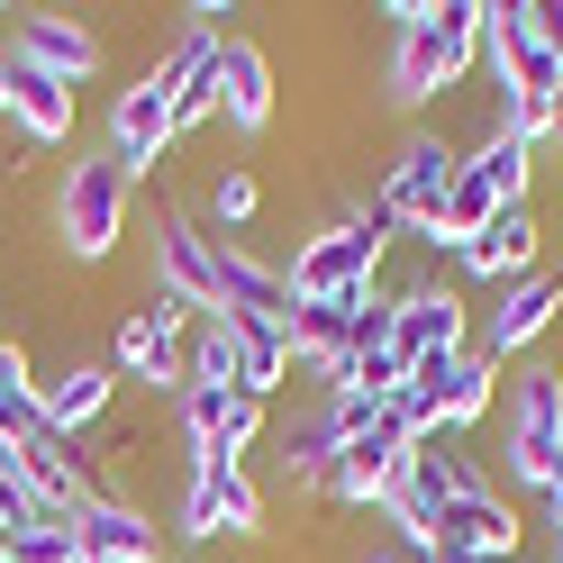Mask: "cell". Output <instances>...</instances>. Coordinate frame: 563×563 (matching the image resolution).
Masks as SVG:
<instances>
[{"instance_id": "ffe728a7", "label": "cell", "mask_w": 563, "mask_h": 563, "mask_svg": "<svg viewBox=\"0 0 563 563\" xmlns=\"http://www.w3.org/2000/svg\"><path fill=\"white\" fill-rule=\"evenodd\" d=\"M74 554L82 563H164V527L128 500H91V509H74Z\"/></svg>"}, {"instance_id": "cb8c5ba5", "label": "cell", "mask_w": 563, "mask_h": 563, "mask_svg": "<svg viewBox=\"0 0 563 563\" xmlns=\"http://www.w3.org/2000/svg\"><path fill=\"white\" fill-rule=\"evenodd\" d=\"M255 209H264V183H255L245 164H219V173L200 183V209H191V219H200L209 236H236V228H255Z\"/></svg>"}, {"instance_id": "ba28073f", "label": "cell", "mask_w": 563, "mask_h": 563, "mask_svg": "<svg viewBox=\"0 0 563 563\" xmlns=\"http://www.w3.org/2000/svg\"><path fill=\"white\" fill-rule=\"evenodd\" d=\"M563 319V273L554 264H537L527 282H509V291H490V309H482V328H473V355H490V364H527L545 345V328Z\"/></svg>"}, {"instance_id": "d6986e66", "label": "cell", "mask_w": 563, "mask_h": 563, "mask_svg": "<svg viewBox=\"0 0 563 563\" xmlns=\"http://www.w3.org/2000/svg\"><path fill=\"white\" fill-rule=\"evenodd\" d=\"M37 400H46V428L55 437H91L100 418H110V400H119V373L110 364H91V355H64L55 373H37Z\"/></svg>"}, {"instance_id": "9c48e42d", "label": "cell", "mask_w": 563, "mask_h": 563, "mask_svg": "<svg viewBox=\"0 0 563 563\" xmlns=\"http://www.w3.org/2000/svg\"><path fill=\"white\" fill-rule=\"evenodd\" d=\"M473 345V300L454 282H400L391 291V355L418 373V364H445Z\"/></svg>"}, {"instance_id": "6da1fadb", "label": "cell", "mask_w": 563, "mask_h": 563, "mask_svg": "<svg viewBox=\"0 0 563 563\" xmlns=\"http://www.w3.org/2000/svg\"><path fill=\"white\" fill-rule=\"evenodd\" d=\"M382 27H391V55H382L391 110H428V100L473 82V64H482V0H391Z\"/></svg>"}, {"instance_id": "8fae6325", "label": "cell", "mask_w": 563, "mask_h": 563, "mask_svg": "<svg viewBox=\"0 0 563 563\" xmlns=\"http://www.w3.org/2000/svg\"><path fill=\"white\" fill-rule=\"evenodd\" d=\"M173 418H183V445L191 454H255L264 428H273V400L236 391V382H183Z\"/></svg>"}, {"instance_id": "7a4b0ae2", "label": "cell", "mask_w": 563, "mask_h": 563, "mask_svg": "<svg viewBox=\"0 0 563 563\" xmlns=\"http://www.w3.org/2000/svg\"><path fill=\"white\" fill-rule=\"evenodd\" d=\"M500 473H509V490H537L563 473V364H545V355H527V364H509V382H500Z\"/></svg>"}, {"instance_id": "4fadbf2b", "label": "cell", "mask_w": 563, "mask_h": 563, "mask_svg": "<svg viewBox=\"0 0 563 563\" xmlns=\"http://www.w3.org/2000/svg\"><path fill=\"white\" fill-rule=\"evenodd\" d=\"M10 55L37 64V74H55L64 91H82L100 74V27L82 10H10Z\"/></svg>"}, {"instance_id": "3957f363", "label": "cell", "mask_w": 563, "mask_h": 563, "mask_svg": "<svg viewBox=\"0 0 563 563\" xmlns=\"http://www.w3.org/2000/svg\"><path fill=\"white\" fill-rule=\"evenodd\" d=\"M119 236H128V173L110 164V146H91V155L74 146V164L55 183V245L74 264H110Z\"/></svg>"}, {"instance_id": "8992f818", "label": "cell", "mask_w": 563, "mask_h": 563, "mask_svg": "<svg viewBox=\"0 0 563 563\" xmlns=\"http://www.w3.org/2000/svg\"><path fill=\"white\" fill-rule=\"evenodd\" d=\"M183 537H264V490L245 473V454H183Z\"/></svg>"}, {"instance_id": "d6a6232c", "label": "cell", "mask_w": 563, "mask_h": 563, "mask_svg": "<svg viewBox=\"0 0 563 563\" xmlns=\"http://www.w3.org/2000/svg\"><path fill=\"white\" fill-rule=\"evenodd\" d=\"M0 345H10V336H0Z\"/></svg>"}, {"instance_id": "603a6c76", "label": "cell", "mask_w": 563, "mask_h": 563, "mask_svg": "<svg viewBox=\"0 0 563 563\" xmlns=\"http://www.w3.org/2000/svg\"><path fill=\"white\" fill-rule=\"evenodd\" d=\"M464 164L490 183V200H500V209L537 200V146H527V136H509V128H482V146H464Z\"/></svg>"}, {"instance_id": "1f68e13d", "label": "cell", "mask_w": 563, "mask_h": 563, "mask_svg": "<svg viewBox=\"0 0 563 563\" xmlns=\"http://www.w3.org/2000/svg\"><path fill=\"white\" fill-rule=\"evenodd\" d=\"M0 563H10V554H0Z\"/></svg>"}, {"instance_id": "7402d4cb", "label": "cell", "mask_w": 563, "mask_h": 563, "mask_svg": "<svg viewBox=\"0 0 563 563\" xmlns=\"http://www.w3.org/2000/svg\"><path fill=\"white\" fill-rule=\"evenodd\" d=\"M273 473L291 482V490H328V473H336V428H328V409H300L291 428L273 437Z\"/></svg>"}, {"instance_id": "f1b7e54d", "label": "cell", "mask_w": 563, "mask_h": 563, "mask_svg": "<svg viewBox=\"0 0 563 563\" xmlns=\"http://www.w3.org/2000/svg\"><path fill=\"white\" fill-rule=\"evenodd\" d=\"M545 146H563V82H554V100H545Z\"/></svg>"}, {"instance_id": "9a60e30c", "label": "cell", "mask_w": 563, "mask_h": 563, "mask_svg": "<svg viewBox=\"0 0 563 563\" xmlns=\"http://www.w3.org/2000/svg\"><path fill=\"white\" fill-rule=\"evenodd\" d=\"M545 264V219H537V200H518V209H500L464 255H454V273L464 282H482V291H509V282H527Z\"/></svg>"}, {"instance_id": "83f0119b", "label": "cell", "mask_w": 563, "mask_h": 563, "mask_svg": "<svg viewBox=\"0 0 563 563\" xmlns=\"http://www.w3.org/2000/svg\"><path fill=\"white\" fill-rule=\"evenodd\" d=\"M355 563H428V554H409V545H364Z\"/></svg>"}, {"instance_id": "277c9868", "label": "cell", "mask_w": 563, "mask_h": 563, "mask_svg": "<svg viewBox=\"0 0 563 563\" xmlns=\"http://www.w3.org/2000/svg\"><path fill=\"white\" fill-rule=\"evenodd\" d=\"M110 373H119V391L136 382V391H173L183 400V382H191V309L146 291L119 319V336H110Z\"/></svg>"}, {"instance_id": "5bb4252c", "label": "cell", "mask_w": 563, "mask_h": 563, "mask_svg": "<svg viewBox=\"0 0 563 563\" xmlns=\"http://www.w3.org/2000/svg\"><path fill=\"white\" fill-rule=\"evenodd\" d=\"M0 119H10L27 146H74L82 91H64L55 74H37V64H19L10 46H0Z\"/></svg>"}, {"instance_id": "52a82bcc", "label": "cell", "mask_w": 563, "mask_h": 563, "mask_svg": "<svg viewBox=\"0 0 563 563\" xmlns=\"http://www.w3.org/2000/svg\"><path fill=\"white\" fill-rule=\"evenodd\" d=\"M454 173H464V146H454L445 128H409L400 146H391V164H382V209L400 219V236H418V228H437V209H445V191H454Z\"/></svg>"}, {"instance_id": "5b68a950", "label": "cell", "mask_w": 563, "mask_h": 563, "mask_svg": "<svg viewBox=\"0 0 563 563\" xmlns=\"http://www.w3.org/2000/svg\"><path fill=\"white\" fill-rule=\"evenodd\" d=\"M382 264H391V228H309L282 264V291L291 300H345V291H373Z\"/></svg>"}, {"instance_id": "4316f807", "label": "cell", "mask_w": 563, "mask_h": 563, "mask_svg": "<svg viewBox=\"0 0 563 563\" xmlns=\"http://www.w3.org/2000/svg\"><path fill=\"white\" fill-rule=\"evenodd\" d=\"M527 10H537V37H545V55L563 64V0H527Z\"/></svg>"}, {"instance_id": "7c38bea8", "label": "cell", "mask_w": 563, "mask_h": 563, "mask_svg": "<svg viewBox=\"0 0 563 563\" xmlns=\"http://www.w3.org/2000/svg\"><path fill=\"white\" fill-rule=\"evenodd\" d=\"M409 445H418V437L400 428L391 409H382L364 437L336 445V473H328L319 500H328V509H382V500H391V482H400V464H409Z\"/></svg>"}, {"instance_id": "e0dca14e", "label": "cell", "mask_w": 563, "mask_h": 563, "mask_svg": "<svg viewBox=\"0 0 563 563\" xmlns=\"http://www.w3.org/2000/svg\"><path fill=\"white\" fill-rule=\"evenodd\" d=\"M282 110V82H273V55L255 37H219V128L228 136H264Z\"/></svg>"}, {"instance_id": "44dd1931", "label": "cell", "mask_w": 563, "mask_h": 563, "mask_svg": "<svg viewBox=\"0 0 563 563\" xmlns=\"http://www.w3.org/2000/svg\"><path fill=\"white\" fill-rule=\"evenodd\" d=\"M55 428H46V400H37V373H27V345L10 336L0 345V445L10 454H27V445H46Z\"/></svg>"}, {"instance_id": "f546056e", "label": "cell", "mask_w": 563, "mask_h": 563, "mask_svg": "<svg viewBox=\"0 0 563 563\" xmlns=\"http://www.w3.org/2000/svg\"><path fill=\"white\" fill-rule=\"evenodd\" d=\"M554 563H563V527H554Z\"/></svg>"}, {"instance_id": "d4e9b609", "label": "cell", "mask_w": 563, "mask_h": 563, "mask_svg": "<svg viewBox=\"0 0 563 563\" xmlns=\"http://www.w3.org/2000/svg\"><path fill=\"white\" fill-rule=\"evenodd\" d=\"M191 382H236V328L228 319H191Z\"/></svg>"}, {"instance_id": "ac0fdd59", "label": "cell", "mask_w": 563, "mask_h": 563, "mask_svg": "<svg viewBox=\"0 0 563 563\" xmlns=\"http://www.w3.org/2000/svg\"><path fill=\"white\" fill-rule=\"evenodd\" d=\"M146 255H155V300H183L191 319H209V228L191 209H164Z\"/></svg>"}, {"instance_id": "2e32d148", "label": "cell", "mask_w": 563, "mask_h": 563, "mask_svg": "<svg viewBox=\"0 0 563 563\" xmlns=\"http://www.w3.org/2000/svg\"><path fill=\"white\" fill-rule=\"evenodd\" d=\"M437 554H454V563H518V554H527V518H518V500H509V490L454 500V509L437 518Z\"/></svg>"}, {"instance_id": "4dcf8cb0", "label": "cell", "mask_w": 563, "mask_h": 563, "mask_svg": "<svg viewBox=\"0 0 563 563\" xmlns=\"http://www.w3.org/2000/svg\"><path fill=\"white\" fill-rule=\"evenodd\" d=\"M428 563H454V554H428Z\"/></svg>"}, {"instance_id": "30bf717a", "label": "cell", "mask_w": 563, "mask_h": 563, "mask_svg": "<svg viewBox=\"0 0 563 563\" xmlns=\"http://www.w3.org/2000/svg\"><path fill=\"white\" fill-rule=\"evenodd\" d=\"M173 146H183V128H173V91H164V74L146 64V74L110 100V164L128 173V183H146V173L173 164Z\"/></svg>"}, {"instance_id": "484cf974", "label": "cell", "mask_w": 563, "mask_h": 563, "mask_svg": "<svg viewBox=\"0 0 563 563\" xmlns=\"http://www.w3.org/2000/svg\"><path fill=\"white\" fill-rule=\"evenodd\" d=\"M10 563H82V554H74V518H46V509H37V518L10 537Z\"/></svg>"}]
</instances>
